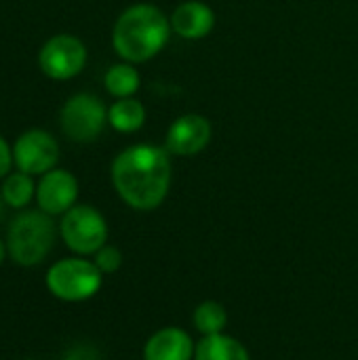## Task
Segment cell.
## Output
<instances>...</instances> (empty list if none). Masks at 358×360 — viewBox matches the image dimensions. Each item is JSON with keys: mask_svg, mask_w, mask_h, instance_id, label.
Masks as SVG:
<instances>
[{"mask_svg": "<svg viewBox=\"0 0 358 360\" xmlns=\"http://www.w3.org/2000/svg\"><path fill=\"white\" fill-rule=\"evenodd\" d=\"M112 184L118 196L137 211L162 205L171 188V160L165 148L137 143L112 162Z\"/></svg>", "mask_w": 358, "mask_h": 360, "instance_id": "cell-1", "label": "cell"}, {"mask_svg": "<svg viewBox=\"0 0 358 360\" xmlns=\"http://www.w3.org/2000/svg\"><path fill=\"white\" fill-rule=\"evenodd\" d=\"M171 21L154 4H133L114 23L112 46L127 63H141L162 51Z\"/></svg>", "mask_w": 358, "mask_h": 360, "instance_id": "cell-2", "label": "cell"}, {"mask_svg": "<svg viewBox=\"0 0 358 360\" xmlns=\"http://www.w3.org/2000/svg\"><path fill=\"white\" fill-rule=\"evenodd\" d=\"M55 245V224L44 211H21L8 226L6 251L19 266H38Z\"/></svg>", "mask_w": 358, "mask_h": 360, "instance_id": "cell-3", "label": "cell"}, {"mask_svg": "<svg viewBox=\"0 0 358 360\" xmlns=\"http://www.w3.org/2000/svg\"><path fill=\"white\" fill-rule=\"evenodd\" d=\"M103 274L95 262L68 257L53 264L46 272L49 291L61 302H87L101 289Z\"/></svg>", "mask_w": 358, "mask_h": 360, "instance_id": "cell-4", "label": "cell"}, {"mask_svg": "<svg viewBox=\"0 0 358 360\" xmlns=\"http://www.w3.org/2000/svg\"><path fill=\"white\" fill-rule=\"evenodd\" d=\"M108 122V110L97 95L76 93L59 112V127L70 141L91 143L95 141Z\"/></svg>", "mask_w": 358, "mask_h": 360, "instance_id": "cell-5", "label": "cell"}, {"mask_svg": "<svg viewBox=\"0 0 358 360\" xmlns=\"http://www.w3.org/2000/svg\"><path fill=\"white\" fill-rule=\"evenodd\" d=\"M61 238L76 255H95L108 243V224L91 205H74L61 217Z\"/></svg>", "mask_w": 358, "mask_h": 360, "instance_id": "cell-6", "label": "cell"}, {"mask_svg": "<svg viewBox=\"0 0 358 360\" xmlns=\"http://www.w3.org/2000/svg\"><path fill=\"white\" fill-rule=\"evenodd\" d=\"M87 46L72 34L51 36L38 51V68L51 80H70L84 70Z\"/></svg>", "mask_w": 358, "mask_h": 360, "instance_id": "cell-7", "label": "cell"}, {"mask_svg": "<svg viewBox=\"0 0 358 360\" xmlns=\"http://www.w3.org/2000/svg\"><path fill=\"white\" fill-rule=\"evenodd\" d=\"M13 160L17 171L44 175L59 162V143L44 129H27L13 143Z\"/></svg>", "mask_w": 358, "mask_h": 360, "instance_id": "cell-8", "label": "cell"}, {"mask_svg": "<svg viewBox=\"0 0 358 360\" xmlns=\"http://www.w3.org/2000/svg\"><path fill=\"white\" fill-rule=\"evenodd\" d=\"M78 198V179L65 169H53L40 175L36 184V202L38 209L46 215H63L68 213Z\"/></svg>", "mask_w": 358, "mask_h": 360, "instance_id": "cell-9", "label": "cell"}, {"mask_svg": "<svg viewBox=\"0 0 358 360\" xmlns=\"http://www.w3.org/2000/svg\"><path fill=\"white\" fill-rule=\"evenodd\" d=\"M211 139V122L198 114L179 116L167 133L165 150L175 156H194L207 148Z\"/></svg>", "mask_w": 358, "mask_h": 360, "instance_id": "cell-10", "label": "cell"}, {"mask_svg": "<svg viewBox=\"0 0 358 360\" xmlns=\"http://www.w3.org/2000/svg\"><path fill=\"white\" fill-rule=\"evenodd\" d=\"M196 344L181 327H162L143 346V360H194Z\"/></svg>", "mask_w": 358, "mask_h": 360, "instance_id": "cell-11", "label": "cell"}, {"mask_svg": "<svg viewBox=\"0 0 358 360\" xmlns=\"http://www.w3.org/2000/svg\"><path fill=\"white\" fill-rule=\"evenodd\" d=\"M215 25V15L213 11L196 0H188L179 4L171 17V27L175 34L188 40H198L205 38Z\"/></svg>", "mask_w": 358, "mask_h": 360, "instance_id": "cell-12", "label": "cell"}, {"mask_svg": "<svg viewBox=\"0 0 358 360\" xmlns=\"http://www.w3.org/2000/svg\"><path fill=\"white\" fill-rule=\"evenodd\" d=\"M194 360H251L243 342L232 335H205L194 350Z\"/></svg>", "mask_w": 358, "mask_h": 360, "instance_id": "cell-13", "label": "cell"}, {"mask_svg": "<svg viewBox=\"0 0 358 360\" xmlns=\"http://www.w3.org/2000/svg\"><path fill=\"white\" fill-rule=\"evenodd\" d=\"M108 122L118 133H133V131L143 127V122H146V108L141 105V101H137L133 97L118 99L108 110Z\"/></svg>", "mask_w": 358, "mask_h": 360, "instance_id": "cell-14", "label": "cell"}, {"mask_svg": "<svg viewBox=\"0 0 358 360\" xmlns=\"http://www.w3.org/2000/svg\"><path fill=\"white\" fill-rule=\"evenodd\" d=\"M0 196L4 200V205H8V207L25 209L30 205V200L36 198V184H34L32 175H27L23 171L8 173L2 181Z\"/></svg>", "mask_w": 358, "mask_h": 360, "instance_id": "cell-15", "label": "cell"}, {"mask_svg": "<svg viewBox=\"0 0 358 360\" xmlns=\"http://www.w3.org/2000/svg\"><path fill=\"white\" fill-rule=\"evenodd\" d=\"M103 84L106 91L116 99L133 97V93H137L139 89V74L131 63H116L106 72Z\"/></svg>", "mask_w": 358, "mask_h": 360, "instance_id": "cell-16", "label": "cell"}, {"mask_svg": "<svg viewBox=\"0 0 358 360\" xmlns=\"http://www.w3.org/2000/svg\"><path fill=\"white\" fill-rule=\"evenodd\" d=\"M192 323L194 329L205 338V335H217L224 333L226 325H228V312L219 302H203L194 308L192 314Z\"/></svg>", "mask_w": 358, "mask_h": 360, "instance_id": "cell-17", "label": "cell"}, {"mask_svg": "<svg viewBox=\"0 0 358 360\" xmlns=\"http://www.w3.org/2000/svg\"><path fill=\"white\" fill-rule=\"evenodd\" d=\"M95 266L101 270V274H114L122 266V253L114 245H103L95 253Z\"/></svg>", "mask_w": 358, "mask_h": 360, "instance_id": "cell-18", "label": "cell"}, {"mask_svg": "<svg viewBox=\"0 0 358 360\" xmlns=\"http://www.w3.org/2000/svg\"><path fill=\"white\" fill-rule=\"evenodd\" d=\"M13 165H15V160H13V148L0 135V179H4L11 173V167Z\"/></svg>", "mask_w": 358, "mask_h": 360, "instance_id": "cell-19", "label": "cell"}, {"mask_svg": "<svg viewBox=\"0 0 358 360\" xmlns=\"http://www.w3.org/2000/svg\"><path fill=\"white\" fill-rule=\"evenodd\" d=\"M65 360H97V352H95V350H91V348L80 346V348L70 350V352H68V356H65Z\"/></svg>", "mask_w": 358, "mask_h": 360, "instance_id": "cell-20", "label": "cell"}, {"mask_svg": "<svg viewBox=\"0 0 358 360\" xmlns=\"http://www.w3.org/2000/svg\"><path fill=\"white\" fill-rule=\"evenodd\" d=\"M4 255H6V247H4V243L0 240V264L4 262Z\"/></svg>", "mask_w": 358, "mask_h": 360, "instance_id": "cell-21", "label": "cell"}, {"mask_svg": "<svg viewBox=\"0 0 358 360\" xmlns=\"http://www.w3.org/2000/svg\"><path fill=\"white\" fill-rule=\"evenodd\" d=\"M2 202H4V200H2V196H0V215H2Z\"/></svg>", "mask_w": 358, "mask_h": 360, "instance_id": "cell-22", "label": "cell"}]
</instances>
